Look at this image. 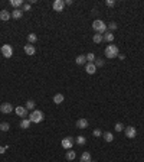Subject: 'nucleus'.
<instances>
[{
    "mask_svg": "<svg viewBox=\"0 0 144 162\" xmlns=\"http://www.w3.org/2000/svg\"><path fill=\"white\" fill-rule=\"evenodd\" d=\"M92 28H94V31L97 32V33L104 35L105 31H107V23H105L104 20H101V19H95V20L92 22Z\"/></svg>",
    "mask_w": 144,
    "mask_h": 162,
    "instance_id": "1",
    "label": "nucleus"
},
{
    "mask_svg": "<svg viewBox=\"0 0 144 162\" xmlns=\"http://www.w3.org/2000/svg\"><path fill=\"white\" fill-rule=\"evenodd\" d=\"M43 119H45V114H43V111H40V110H33V111L29 114V120H30L32 123H40Z\"/></svg>",
    "mask_w": 144,
    "mask_h": 162,
    "instance_id": "2",
    "label": "nucleus"
},
{
    "mask_svg": "<svg viewBox=\"0 0 144 162\" xmlns=\"http://www.w3.org/2000/svg\"><path fill=\"white\" fill-rule=\"evenodd\" d=\"M105 57H107V58H110V59L117 58V57H118V46H117V45H114V43L108 45L107 48H105Z\"/></svg>",
    "mask_w": 144,
    "mask_h": 162,
    "instance_id": "3",
    "label": "nucleus"
},
{
    "mask_svg": "<svg viewBox=\"0 0 144 162\" xmlns=\"http://www.w3.org/2000/svg\"><path fill=\"white\" fill-rule=\"evenodd\" d=\"M0 51H2L5 58H12V55H13V48H12V45H9V43H5L2 48H0Z\"/></svg>",
    "mask_w": 144,
    "mask_h": 162,
    "instance_id": "4",
    "label": "nucleus"
},
{
    "mask_svg": "<svg viewBox=\"0 0 144 162\" xmlns=\"http://www.w3.org/2000/svg\"><path fill=\"white\" fill-rule=\"evenodd\" d=\"M74 143H75V139H72L71 136H68V137H65V139H62V146L65 148V149H72V146H74Z\"/></svg>",
    "mask_w": 144,
    "mask_h": 162,
    "instance_id": "5",
    "label": "nucleus"
},
{
    "mask_svg": "<svg viewBox=\"0 0 144 162\" xmlns=\"http://www.w3.org/2000/svg\"><path fill=\"white\" fill-rule=\"evenodd\" d=\"M124 133H126V136H127L128 139H134V137L137 136V130H135V127H133V126L124 127Z\"/></svg>",
    "mask_w": 144,
    "mask_h": 162,
    "instance_id": "6",
    "label": "nucleus"
},
{
    "mask_svg": "<svg viewBox=\"0 0 144 162\" xmlns=\"http://www.w3.org/2000/svg\"><path fill=\"white\" fill-rule=\"evenodd\" d=\"M15 111H16V114H17V116H20L22 119H26V116H28V109H26V107L19 106V107H16V109H15Z\"/></svg>",
    "mask_w": 144,
    "mask_h": 162,
    "instance_id": "7",
    "label": "nucleus"
},
{
    "mask_svg": "<svg viewBox=\"0 0 144 162\" xmlns=\"http://www.w3.org/2000/svg\"><path fill=\"white\" fill-rule=\"evenodd\" d=\"M52 7H54L55 12H62L63 7H65V2H63V0H55L54 5H52Z\"/></svg>",
    "mask_w": 144,
    "mask_h": 162,
    "instance_id": "8",
    "label": "nucleus"
},
{
    "mask_svg": "<svg viewBox=\"0 0 144 162\" xmlns=\"http://www.w3.org/2000/svg\"><path fill=\"white\" fill-rule=\"evenodd\" d=\"M0 111L5 113V114H9L13 111V106L10 103H3V104H0Z\"/></svg>",
    "mask_w": 144,
    "mask_h": 162,
    "instance_id": "9",
    "label": "nucleus"
},
{
    "mask_svg": "<svg viewBox=\"0 0 144 162\" xmlns=\"http://www.w3.org/2000/svg\"><path fill=\"white\" fill-rule=\"evenodd\" d=\"M85 71H87V74H95V73H97V67H95L94 62H87Z\"/></svg>",
    "mask_w": 144,
    "mask_h": 162,
    "instance_id": "10",
    "label": "nucleus"
},
{
    "mask_svg": "<svg viewBox=\"0 0 144 162\" xmlns=\"http://www.w3.org/2000/svg\"><path fill=\"white\" fill-rule=\"evenodd\" d=\"M23 49H25L26 55H35V54H36V48H35V46H33L32 43H26Z\"/></svg>",
    "mask_w": 144,
    "mask_h": 162,
    "instance_id": "11",
    "label": "nucleus"
},
{
    "mask_svg": "<svg viewBox=\"0 0 144 162\" xmlns=\"http://www.w3.org/2000/svg\"><path fill=\"white\" fill-rule=\"evenodd\" d=\"M10 17H12V13H10L9 10H6V9L0 10V20H3V22H7V20H9Z\"/></svg>",
    "mask_w": 144,
    "mask_h": 162,
    "instance_id": "12",
    "label": "nucleus"
},
{
    "mask_svg": "<svg viewBox=\"0 0 144 162\" xmlns=\"http://www.w3.org/2000/svg\"><path fill=\"white\" fill-rule=\"evenodd\" d=\"M63 100H65V96L62 94V93H58V94L54 96V103H55V104H62Z\"/></svg>",
    "mask_w": 144,
    "mask_h": 162,
    "instance_id": "13",
    "label": "nucleus"
},
{
    "mask_svg": "<svg viewBox=\"0 0 144 162\" xmlns=\"http://www.w3.org/2000/svg\"><path fill=\"white\" fill-rule=\"evenodd\" d=\"M77 127L78 129H87L88 127V120L87 119H79L77 122Z\"/></svg>",
    "mask_w": 144,
    "mask_h": 162,
    "instance_id": "14",
    "label": "nucleus"
},
{
    "mask_svg": "<svg viewBox=\"0 0 144 162\" xmlns=\"http://www.w3.org/2000/svg\"><path fill=\"white\" fill-rule=\"evenodd\" d=\"M75 62H77L78 65H87V57H85V55H78V57L75 58Z\"/></svg>",
    "mask_w": 144,
    "mask_h": 162,
    "instance_id": "15",
    "label": "nucleus"
},
{
    "mask_svg": "<svg viewBox=\"0 0 144 162\" xmlns=\"http://www.w3.org/2000/svg\"><path fill=\"white\" fill-rule=\"evenodd\" d=\"M102 137H104V141L108 142V143L114 141V135H112L111 132H105V133H102Z\"/></svg>",
    "mask_w": 144,
    "mask_h": 162,
    "instance_id": "16",
    "label": "nucleus"
},
{
    "mask_svg": "<svg viewBox=\"0 0 144 162\" xmlns=\"http://www.w3.org/2000/svg\"><path fill=\"white\" fill-rule=\"evenodd\" d=\"M22 16H23L22 9H15V10L12 12V17H13V19H20Z\"/></svg>",
    "mask_w": 144,
    "mask_h": 162,
    "instance_id": "17",
    "label": "nucleus"
},
{
    "mask_svg": "<svg viewBox=\"0 0 144 162\" xmlns=\"http://www.w3.org/2000/svg\"><path fill=\"white\" fill-rule=\"evenodd\" d=\"M81 162H92L91 153H89V152H84V153L81 155Z\"/></svg>",
    "mask_w": 144,
    "mask_h": 162,
    "instance_id": "18",
    "label": "nucleus"
},
{
    "mask_svg": "<svg viewBox=\"0 0 144 162\" xmlns=\"http://www.w3.org/2000/svg\"><path fill=\"white\" fill-rule=\"evenodd\" d=\"M92 41H94L95 43H101V42L104 41V35H100V33H95V35L92 36Z\"/></svg>",
    "mask_w": 144,
    "mask_h": 162,
    "instance_id": "19",
    "label": "nucleus"
},
{
    "mask_svg": "<svg viewBox=\"0 0 144 162\" xmlns=\"http://www.w3.org/2000/svg\"><path fill=\"white\" fill-rule=\"evenodd\" d=\"M30 120L29 119H22V122H20V127L22 129H29V126H30Z\"/></svg>",
    "mask_w": 144,
    "mask_h": 162,
    "instance_id": "20",
    "label": "nucleus"
},
{
    "mask_svg": "<svg viewBox=\"0 0 144 162\" xmlns=\"http://www.w3.org/2000/svg\"><path fill=\"white\" fill-rule=\"evenodd\" d=\"M65 156H66V159H68V161H74V159L77 158V153H75V151H71V149H69V151L66 152V155H65Z\"/></svg>",
    "mask_w": 144,
    "mask_h": 162,
    "instance_id": "21",
    "label": "nucleus"
},
{
    "mask_svg": "<svg viewBox=\"0 0 144 162\" xmlns=\"http://www.w3.org/2000/svg\"><path fill=\"white\" fill-rule=\"evenodd\" d=\"M10 5H12V6H13L15 9H19L20 6H23L25 3H23L22 0H10Z\"/></svg>",
    "mask_w": 144,
    "mask_h": 162,
    "instance_id": "22",
    "label": "nucleus"
},
{
    "mask_svg": "<svg viewBox=\"0 0 144 162\" xmlns=\"http://www.w3.org/2000/svg\"><path fill=\"white\" fill-rule=\"evenodd\" d=\"M114 33L112 32H107V33H104V41H107V42H112L114 41Z\"/></svg>",
    "mask_w": 144,
    "mask_h": 162,
    "instance_id": "23",
    "label": "nucleus"
},
{
    "mask_svg": "<svg viewBox=\"0 0 144 162\" xmlns=\"http://www.w3.org/2000/svg\"><path fill=\"white\" fill-rule=\"evenodd\" d=\"M75 143H78V145H81V146L85 145V143H87V137H85V136H78V137L75 139Z\"/></svg>",
    "mask_w": 144,
    "mask_h": 162,
    "instance_id": "24",
    "label": "nucleus"
},
{
    "mask_svg": "<svg viewBox=\"0 0 144 162\" xmlns=\"http://www.w3.org/2000/svg\"><path fill=\"white\" fill-rule=\"evenodd\" d=\"M28 41H29V43L33 45V43L38 41V35H36V33H29V35H28Z\"/></svg>",
    "mask_w": 144,
    "mask_h": 162,
    "instance_id": "25",
    "label": "nucleus"
},
{
    "mask_svg": "<svg viewBox=\"0 0 144 162\" xmlns=\"http://www.w3.org/2000/svg\"><path fill=\"white\" fill-rule=\"evenodd\" d=\"M35 104H36V103H35V100H28L25 107H26L28 110H32V111H33V110H35Z\"/></svg>",
    "mask_w": 144,
    "mask_h": 162,
    "instance_id": "26",
    "label": "nucleus"
},
{
    "mask_svg": "<svg viewBox=\"0 0 144 162\" xmlns=\"http://www.w3.org/2000/svg\"><path fill=\"white\" fill-rule=\"evenodd\" d=\"M85 57H87V62H94V64H95V59H97V58H95V55H94L92 52L87 54Z\"/></svg>",
    "mask_w": 144,
    "mask_h": 162,
    "instance_id": "27",
    "label": "nucleus"
},
{
    "mask_svg": "<svg viewBox=\"0 0 144 162\" xmlns=\"http://www.w3.org/2000/svg\"><path fill=\"white\" fill-rule=\"evenodd\" d=\"M10 129V125L7 122H3V123H0V130H3V132H7Z\"/></svg>",
    "mask_w": 144,
    "mask_h": 162,
    "instance_id": "28",
    "label": "nucleus"
},
{
    "mask_svg": "<svg viewBox=\"0 0 144 162\" xmlns=\"http://www.w3.org/2000/svg\"><path fill=\"white\" fill-rule=\"evenodd\" d=\"M108 29L112 32V31H115V29H118V25H117V23L115 22H110L108 23Z\"/></svg>",
    "mask_w": 144,
    "mask_h": 162,
    "instance_id": "29",
    "label": "nucleus"
},
{
    "mask_svg": "<svg viewBox=\"0 0 144 162\" xmlns=\"http://www.w3.org/2000/svg\"><path fill=\"white\" fill-rule=\"evenodd\" d=\"M114 129H115V132H121V130H124V125L123 123H115V126H114Z\"/></svg>",
    "mask_w": 144,
    "mask_h": 162,
    "instance_id": "30",
    "label": "nucleus"
},
{
    "mask_svg": "<svg viewBox=\"0 0 144 162\" xmlns=\"http://www.w3.org/2000/svg\"><path fill=\"white\" fill-rule=\"evenodd\" d=\"M92 135H94L95 137H100V136H102V132H101L100 129H95V130L92 132Z\"/></svg>",
    "mask_w": 144,
    "mask_h": 162,
    "instance_id": "31",
    "label": "nucleus"
},
{
    "mask_svg": "<svg viewBox=\"0 0 144 162\" xmlns=\"http://www.w3.org/2000/svg\"><path fill=\"white\" fill-rule=\"evenodd\" d=\"M95 67H104V59H95Z\"/></svg>",
    "mask_w": 144,
    "mask_h": 162,
    "instance_id": "32",
    "label": "nucleus"
},
{
    "mask_svg": "<svg viewBox=\"0 0 144 162\" xmlns=\"http://www.w3.org/2000/svg\"><path fill=\"white\" fill-rule=\"evenodd\" d=\"M29 10H30V3H25V5H23L22 12H29Z\"/></svg>",
    "mask_w": 144,
    "mask_h": 162,
    "instance_id": "33",
    "label": "nucleus"
},
{
    "mask_svg": "<svg viewBox=\"0 0 144 162\" xmlns=\"http://www.w3.org/2000/svg\"><path fill=\"white\" fill-rule=\"evenodd\" d=\"M105 5H107L108 7H112V6H115V2H114V0H107Z\"/></svg>",
    "mask_w": 144,
    "mask_h": 162,
    "instance_id": "34",
    "label": "nucleus"
},
{
    "mask_svg": "<svg viewBox=\"0 0 144 162\" xmlns=\"http://www.w3.org/2000/svg\"><path fill=\"white\" fill-rule=\"evenodd\" d=\"M118 58L121 59V61H124V59H126V55H124V54H118Z\"/></svg>",
    "mask_w": 144,
    "mask_h": 162,
    "instance_id": "35",
    "label": "nucleus"
},
{
    "mask_svg": "<svg viewBox=\"0 0 144 162\" xmlns=\"http://www.w3.org/2000/svg\"><path fill=\"white\" fill-rule=\"evenodd\" d=\"M91 13H92V16H97V15H98V10H97V9H92Z\"/></svg>",
    "mask_w": 144,
    "mask_h": 162,
    "instance_id": "36",
    "label": "nucleus"
},
{
    "mask_svg": "<svg viewBox=\"0 0 144 162\" xmlns=\"http://www.w3.org/2000/svg\"><path fill=\"white\" fill-rule=\"evenodd\" d=\"M72 3H74V2H72V0H66V2H65V5H68V6H71Z\"/></svg>",
    "mask_w": 144,
    "mask_h": 162,
    "instance_id": "37",
    "label": "nucleus"
},
{
    "mask_svg": "<svg viewBox=\"0 0 144 162\" xmlns=\"http://www.w3.org/2000/svg\"><path fill=\"white\" fill-rule=\"evenodd\" d=\"M6 152V148H3V146H0V153H5Z\"/></svg>",
    "mask_w": 144,
    "mask_h": 162,
    "instance_id": "38",
    "label": "nucleus"
},
{
    "mask_svg": "<svg viewBox=\"0 0 144 162\" xmlns=\"http://www.w3.org/2000/svg\"><path fill=\"white\" fill-rule=\"evenodd\" d=\"M0 54H2V51H0Z\"/></svg>",
    "mask_w": 144,
    "mask_h": 162,
    "instance_id": "39",
    "label": "nucleus"
}]
</instances>
